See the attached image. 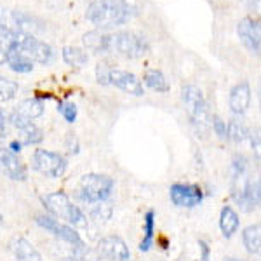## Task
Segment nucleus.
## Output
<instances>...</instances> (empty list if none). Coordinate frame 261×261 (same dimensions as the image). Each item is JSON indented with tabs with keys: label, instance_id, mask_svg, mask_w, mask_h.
<instances>
[{
	"label": "nucleus",
	"instance_id": "1",
	"mask_svg": "<svg viewBox=\"0 0 261 261\" xmlns=\"http://www.w3.org/2000/svg\"><path fill=\"white\" fill-rule=\"evenodd\" d=\"M136 16V7L127 0H92L87 6L86 18L98 30H112L122 27Z\"/></svg>",
	"mask_w": 261,
	"mask_h": 261
},
{
	"label": "nucleus",
	"instance_id": "19",
	"mask_svg": "<svg viewBox=\"0 0 261 261\" xmlns=\"http://www.w3.org/2000/svg\"><path fill=\"white\" fill-rule=\"evenodd\" d=\"M82 42L87 49L92 53H110V33L101 32V30H92L87 32L82 37Z\"/></svg>",
	"mask_w": 261,
	"mask_h": 261
},
{
	"label": "nucleus",
	"instance_id": "36",
	"mask_svg": "<svg viewBox=\"0 0 261 261\" xmlns=\"http://www.w3.org/2000/svg\"><path fill=\"white\" fill-rule=\"evenodd\" d=\"M108 71H110V68H108L107 65H99L96 66V79H98L99 84H103V86H107L108 84Z\"/></svg>",
	"mask_w": 261,
	"mask_h": 261
},
{
	"label": "nucleus",
	"instance_id": "26",
	"mask_svg": "<svg viewBox=\"0 0 261 261\" xmlns=\"http://www.w3.org/2000/svg\"><path fill=\"white\" fill-rule=\"evenodd\" d=\"M18 33L14 30H0V65L7 61V54L18 40Z\"/></svg>",
	"mask_w": 261,
	"mask_h": 261
},
{
	"label": "nucleus",
	"instance_id": "27",
	"mask_svg": "<svg viewBox=\"0 0 261 261\" xmlns=\"http://www.w3.org/2000/svg\"><path fill=\"white\" fill-rule=\"evenodd\" d=\"M226 134L233 143H242L249 138V129L239 120H230L226 124Z\"/></svg>",
	"mask_w": 261,
	"mask_h": 261
},
{
	"label": "nucleus",
	"instance_id": "41",
	"mask_svg": "<svg viewBox=\"0 0 261 261\" xmlns=\"http://www.w3.org/2000/svg\"><path fill=\"white\" fill-rule=\"evenodd\" d=\"M2 225H4V216L0 214V228H2Z\"/></svg>",
	"mask_w": 261,
	"mask_h": 261
},
{
	"label": "nucleus",
	"instance_id": "34",
	"mask_svg": "<svg viewBox=\"0 0 261 261\" xmlns=\"http://www.w3.org/2000/svg\"><path fill=\"white\" fill-rule=\"evenodd\" d=\"M91 214L96 221H107V220H110V216H112V207L108 204H105V202H101L98 207L92 209Z\"/></svg>",
	"mask_w": 261,
	"mask_h": 261
},
{
	"label": "nucleus",
	"instance_id": "37",
	"mask_svg": "<svg viewBox=\"0 0 261 261\" xmlns=\"http://www.w3.org/2000/svg\"><path fill=\"white\" fill-rule=\"evenodd\" d=\"M66 150L71 155H77L79 153V140L75 138V134L68 133L66 134Z\"/></svg>",
	"mask_w": 261,
	"mask_h": 261
},
{
	"label": "nucleus",
	"instance_id": "6",
	"mask_svg": "<svg viewBox=\"0 0 261 261\" xmlns=\"http://www.w3.org/2000/svg\"><path fill=\"white\" fill-rule=\"evenodd\" d=\"M32 167L47 178H61L66 172V159L49 150H35L32 155Z\"/></svg>",
	"mask_w": 261,
	"mask_h": 261
},
{
	"label": "nucleus",
	"instance_id": "14",
	"mask_svg": "<svg viewBox=\"0 0 261 261\" xmlns=\"http://www.w3.org/2000/svg\"><path fill=\"white\" fill-rule=\"evenodd\" d=\"M228 105L230 110L235 113V115H244L247 112L251 105V86L249 82H239L231 87L230 91V98H228Z\"/></svg>",
	"mask_w": 261,
	"mask_h": 261
},
{
	"label": "nucleus",
	"instance_id": "29",
	"mask_svg": "<svg viewBox=\"0 0 261 261\" xmlns=\"http://www.w3.org/2000/svg\"><path fill=\"white\" fill-rule=\"evenodd\" d=\"M21 136H23V143L24 145H39V143L44 140V133L39 125H35L33 122L27 125L24 129H21Z\"/></svg>",
	"mask_w": 261,
	"mask_h": 261
},
{
	"label": "nucleus",
	"instance_id": "17",
	"mask_svg": "<svg viewBox=\"0 0 261 261\" xmlns=\"http://www.w3.org/2000/svg\"><path fill=\"white\" fill-rule=\"evenodd\" d=\"M9 249L18 261H42L40 252L33 247V244L28 239L21 237V235L11 239Z\"/></svg>",
	"mask_w": 261,
	"mask_h": 261
},
{
	"label": "nucleus",
	"instance_id": "8",
	"mask_svg": "<svg viewBox=\"0 0 261 261\" xmlns=\"http://www.w3.org/2000/svg\"><path fill=\"white\" fill-rule=\"evenodd\" d=\"M35 221L40 228H44L45 231L53 233L54 237L61 239V241L68 242L70 246H81L82 244L81 235H79V231L73 226L66 225V223H60L56 218L50 216V214H37Z\"/></svg>",
	"mask_w": 261,
	"mask_h": 261
},
{
	"label": "nucleus",
	"instance_id": "3",
	"mask_svg": "<svg viewBox=\"0 0 261 261\" xmlns=\"http://www.w3.org/2000/svg\"><path fill=\"white\" fill-rule=\"evenodd\" d=\"M150 50V42L145 35L136 32L110 33V53H117L127 60H138L146 56Z\"/></svg>",
	"mask_w": 261,
	"mask_h": 261
},
{
	"label": "nucleus",
	"instance_id": "11",
	"mask_svg": "<svg viewBox=\"0 0 261 261\" xmlns=\"http://www.w3.org/2000/svg\"><path fill=\"white\" fill-rule=\"evenodd\" d=\"M237 35L242 45L251 54L258 56L261 49V35H259V21L252 18H242L237 24Z\"/></svg>",
	"mask_w": 261,
	"mask_h": 261
},
{
	"label": "nucleus",
	"instance_id": "32",
	"mask_svg": "<svg viewBox=\"0 0 261 261\" xmlns=\"http://www.w3.org/2000/svg\"><path fill=\"white\" fill-rule=\"evenodd\" d=\"M247 171V159L244 155L237 153L231 161V176H233V181L241 179Z\"/></svg>",
	"mask_w": 261,
	"mask_h": 261
},
{
	"label": "nucleus",
	"instance_id": "35",
	"mask_svg": "<svg viewBox=\"0 0 261 261\" xmlns=\"http://www.w3.org/2000/svg\"><path fill=\"white\" fill-rule=\"evenodd\" d=\"M0 30H14V27H12L11 11L4 9V7H0Z\"/></svg>",
	"mask_w": 261,
	"mask_h": 261
},
{
	"label": "nucleus",
	"instance_id": "39",
	"mask_svg": "<svg viewBox=\"0 0 261 261\" xmlns=\"http://www.w3.org/2000/svg\"><path fill=\"white\" fill-rule=\"evenodd\" d=\"M199 247H200V261H209L211 258V247H209V244L204 241V239H200L199 241Z\"/></svg>",
	"mask_w": 261,
	"mask_h": 261
},
{
	"label": "nucleus",
	"instance_id": "22",
	"mask_svg": "<svg viewBox=\"0 0 261 261\" xmlns=\"http://www.w3.org/2000/svg\"><path fill=\"white\" fill-rule=\"evenodd\" d=\"M44 103L37 98H28L24 101H21L18 107L14 108V112H18L21 117H24L27 120H33L37 117H40L44 113Z\"/></svg>",
	"mask_w": 261,
	"mask_h": 261
},
{
	"label": "nucleus",
	"instance_id": "13",
	"mask_svg": "<svg viewBox=\"0 0 261 261\" xmlns=\"http://www.w3.org/2000/svg\"><path fill=\"white\" fill-rule=\"evenodd\" d=\"M0 172L12 181H24L28 176L27 166L9 148H0Z\"/></svg>",
	"mask_w": 261,
	"mask_h": 261
},
{
	"label": "nucleus",
	"instance_id": "31",
	"mask_svg": "<svg viewBox=\"0 0 261 261\" xmlns=\"http://www.w3.org/2000/svg\"><path fill=\"white\" fill-rule=\"evenodd\" d=\"M58 112L61 113L63 119L68 122V124H73V122L77 120L79 110H77V105H75V103H70V101H61V103H58Z\"/></svg>",
	"mask_w": 261,
	"mask_h": 261
},
{
	"label": "nucleus",
	"instance_id": "21",
	"mask_svg": "<svg viewBox=\"0 0 261 261\" xmlns=\"http://www.w3.org/2000/svg\"><path fill=\"white\" fill-rule=\"evenodd\" d=\"M155 244V211H146L143 221V239L140 242V251L148 252Z\"/></svg>",
	"mask_w": 261,
	"mask_h": 261
},
{
	"label": "nucleus",
	"instance_id": "16",
	"mask_svg": "<svg viewBox=\"0 0 261 261\" xmlns=\"http://www.w3.org/2000/svg\"><path fill=\"white\" fill-rule=\"evenodd\" d=\"M235 200L242 211L251 213L259 205V181H246L241 192L235 193Z\"/></svg>",
	"mask_w": 261,
	"mask_h": 261
},
{
	"label": "nucleus",
	"instance_id": "7",
	"mask_svg": "<svg viewBox=\"0 0 261 261\" xmlns=\"http://www.w3.org/2000/svg\"><path fill=\"white\" fill-rule=\"evenodd\" d=\"M18 47L27 54L33 63L47 65L53 61L54 50L47 42L37 39L35 35H27V33H18Z\"/></svg>",
	"mask_w": 261,
	"mask_h": 261
},
{
	"label": "nucleus",
	"instance_id": "20",
	"mask_svg": "<svg viewBox=\"0 0 261 261\" xmlns=\"http://www.w3.org/2000/svg\"><path fill=\"white\" fill-rule=\"evenodd\" d=\"M239 225H241V221H239V214L235 213V209L230 207V205H225V207L221 209V214H220L221 233L225 235L226 239L233 237L239 230Z\"/></svg>",
	"mask_w": 261,
	"mask_h": 261
},
{
	"label": "nucleus",
	"instance_id": "42",
	"mask_svg": "<svg viewBox=\"0 0 261 261\" xmlns=\"http://www.w3.org/2000/svg\"><path fill=\"white\" fill-rule=\"evenodd\" d=\"M225 261H239V259H233V258H228V259H225Z\"/></svg>",
	"mask_w": 261,
	"mask_h": 261
},
{
	"label": "nucleus",
	"instance_id": "2",
	"mask_svg": "<svg viewBox=\"0 0 261 261\" xmlns=\"http://www.w3.org/2000/svg\"><path fill=\"white\" fill-rule=\"evenodd\" d=\"M42 204H44V207L50 213V216L61 218V220L66 221V225L73 226L75 230L87 228L86 214L68 199L66 193H63V192L47 193L45 197H42Z\"/></svg>",
	"mask_w": 261,
	"mask_h": 261
},
{
	"label": "nucleus",
	"instance_id": "25",
	"mask_svg": "<svg viewBox=\"0 0 261 261\" xmlns=\"http://www.w3.org/2000/svg\"><path fill=\"white\" fill-rule=\"evenodd\" d=\"M242 242L247 252L251 254H258L261 247V228L259 225H249L242 231Z\"/></svg>",
	"mask_w": 261,
	"mask_h": 261
},
{
	"label": "nucleus",
	"instance_id": "28",
	"mask_svg": "<svg viewBox=\"0 0 261 261\" xmlns=\"http://www.w3.org/2000/svg\"><path fill=\"white\" fill-rule=\"evenodd\" d=\"M19 91V86L11 79H6L0 75V105L7 103V101L14 99Z\"/></svg>",
	"mask_w": 261,
	"mask_h": 261
},
{
	"label": "nucleus",
	"instance_id": "24",
	"mask_svg": "<svg viewBox=\"0 0 261 261\" xmlns=\"http://www.w3.org/2000/svg\"><path fill=\"white\" fill-rule=\"evenodd\" d=\"M61 56L66 65L75 66V68H81V66L87 65V61H89V56H87L86 50L81 47H75V45H66V47H63Z\"/></svg>",
	"mask_w": 261,
	"mask_h": 261
},
{
	"label": "nucleus",
	"instance_id": "9",
	"mask_svg": "<svg viewBox=\"0 0 261 261\" xmlns=\"http://www.w3.org/2000/svg\"><path fill=\"white\" fill-rule=\"evenodd\" d=\"M171 200L176 207H197L204 200V192L199 185L193 183H174L169 190Z\"/></svg>",
	"mask_w": 261,
	"mask_h": 261
},
{
	"label": "nucleus",
	"instance_id": "4",
	"mask_svg": "<svg viewBox=\"0 0 261 261\" xmlns=\"http://www.w3.org/2000/svg\"><path fill=\"white\" fill-rule=\"evenodd\" d=\"M181 98H183L185 110L188 113V119L193 125L197 127V130H205L211 124V115L207 110V103L205 98L202 94V91L197 86H185L181 91Z\"/></svg>",
	"mask_w": 261,
	"mask_h": 261
},
{
	"label": "nucleus",
	"instance_id": "12",
	"mask_svg": "<svg viewBox=\"0 0 261 261\" xmlns=\"http://www.w3.org/2000/svg\"><path fill=\"white\" fill-rule=\"evenodd\" d=\"M108 84L119 87V89L129 92L133 96H143L145 89H143V82L136 77L134 73H130L127 70H119V68H110L108 71Z\"/></svg>",
	"mask_w": 261,
	"mask_h": 261
},
{
	"label": "nucleus",
	"instance_id": "23",
	"mask_svg": "<svg viewBox=\"0 0 261 261\" xmlns=\"http://www.w3.org/2000/svg\"><path fill=\"white\" fill-rule=\"evenodd\" d=\"M143 81H145L146 86L150 87V89L157 91V92H169L171 91V86L169 82H167L166 75L162 73L161 70L157 68H150L145 71V77H143Z\"/></svg>",
	"mask_w": 261,
	"mask_h": 261
},
{
	"label": "nucleus",
	"instance_id": "10",
	"mask_svg": "<svg viewBox=\"0 0 261 261\" xmlns=\"http://www.w3.org/2000/svg\"><path fill=\"white\" fill-rule=\"evenodd\" d=\"M101 259L108 261H130V251L124 239L119 235H107L98 242V249Z\"/></svg>",
	"mask_w": 261,
	"mask_h": 261
},
{
	"label": "nucleus",
	"instance_id": "33",
	"mask_svg": "<svg viewBox=\"0 0 261 261\" xmlns=\"http://www.w3.org/2000/svg\"><path fill=\"white\" fill-rule=\"evenodd\" d=\"M211 125H213V130L220 140H226L228 134H226V122L218 115H213L211 117Z\"/></svg>",
	"mask_w": 261,
	"mask_h": 261
},
{
	"label": "nucleus",
	"instance_id": "38",
	"mask_svg": "<svg viewBox=\"0 0 261 261\" xmlns=\"http://www.w3.org/2000/svg\"><path fill=\"white\" fill-rule=\"evenodd\" d=\"M6 138H7V115L0 108V143H4Z\"/></svg>",
	"mask_w": 261,
	"mask_h": 261
},
{
	"label": "nucleus",
	"instance_id": "40",
	"mask_svg": "<svg viewBox=\"0 0 261 261\" xmlns=\"http://www.w3.org/2000/svg\"><path fill=\"white\" fill-rule=\"evenodd\" d=\"M21 146H23V143L18 141V140H14V141H11V145H9V150L12 151V153H16L18 155L19 151H21Z\"/></svg>",
	"mask_w": 261,
	"mask_h": 261
},
{
	"label": "nucleus",
	"instance_id": "15",
	"mask_svg": "<svg viewBox=\"0 0 261 261\" xmlns=\"http://www.w3.org/2000/svg\"><path fill=\"white\" fill-rule=\"evenodd\" d=\"M12 16V27L16 32L27 33V35H35L45 30V23L39 19L37 16H32L23 11H11Z\"/></svg>",
	"mask_w": 261,
	"mask_h": 261
},
{
	"label": "nucleus",
	"instance_id": "18",
	"mask_svg": "<svg viewBox=\"0 0 261 261\" xmlns=\"http://www.w3.org/2000/svg\"><path fill=\"white\" fill-rule=\"evenodd\" d=\"M6 63L9 65V68L12 71H16V73H30L33 70V61L18 47V40H16V44L11 47Z\"/></svg>",
	"mask_w": 261,
	"mask_h": 261
},
{
	"label": "nucleus",
	"instance_id": "30",
	"mask_svg": "<svg viewBox=\"0 0 261 261\" xmlns=\"http://www.w3.org/2000/svg\"><path fill=\"white\" fill-rule=\"evenodd\" d=\"M73 261H101L99 252L91 247H86L84 244L81 246H73Z\"/></svg>",
	"mask_w": 261,
	"mask_h": 261
},
{
	"label": "nucleus",
	"instance_id": "5",
	"mask_svg": "<svg viewBox=\"0 0 261 261\" xmlns=\"http://www.w3.org/2000/svg\"><path fill=\"white\" fill-rule=\"evenodd\" d=\"M113 190V179L105 174H86L79 183V199L86 204L107 202Z\"/></svg>",
	"mask_w": 261,
	"mask_h": 261
}]
</instances>
